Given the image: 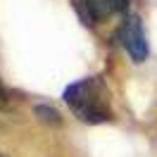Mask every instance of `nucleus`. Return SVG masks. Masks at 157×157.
Listing matches in <instances>:
<instances>
[{
    "label": "nucleus",
    "instance_id": "obj_2",
    "mask_svg": "<svg viewBox=\"0 0 157 157\" xmlns=\"http://www.w3.org/2000/svg\"><path fill=\"white\" fill-rule=\"evenodd\" d=\"M121 45L126 50L133 62H145L147 59V36H145V29H143V21L138 14H126L121 26L117 31Z\"/></svg>",
    "mask_w": 157,
    "mask_h": 157
},
{
    "label": "nucleus",
    "instance_id": "obj_5",
    "mask_svg": "<svg viewBox=\"0 0 157 157\" xmlns=\"http://www.w3.org/2000/svg\"><path fill=\"white\" fill-rule=\"evenodd\" d=\"M0 157H5V155H2V152H0Z\"/></svg>",
    "mask_w": 157,
    "mask_h": 157
},
{
    "label": "nucleus",
    "instance_id": "obj_4",
    "mask_svg": "<svg viewBox=\"0 0 157 157\" xmlns=\"http://www.w3.org/2000/svg\"><path fill=\"white\" fill-rule=\"evenodd\" d=\"M33 112H36V117H38L45 126H55V128L62 126V114H59L52 105H36Z\"/></svg>",
    "mask_w": 157,
    "mask_h": 157
},
{
    "label": "nucleus",
    "instance_id": "obj_3",
    "mask_svg": "<svg viewBox=\"0 0 157 157\" xmlns=\"http://www.w3.org/2000/svg\"><path fill=\"white\" fill-rule=\"evenodd\" d=\"M83 24H98L112 14H119L128 7V0H78L76 2Z\"/></svg>",
    "mask_w": 157,
    "mask_h": 157
},
{
    "label": "nucleus",
    "instance_id": "obj_1",
    "mask_svg": "<svg viewBox=\"0 0 157 157\" xmlns=\"http://www.w3.org/2000/svg\"><path fill=\"white\" fill-rule=\"evenodd\" d=\"M64 102L86 124H102L114 117L112 102H109V88L100 76H86L71 83L64 90Z\"/></svg>",
    "mask_w": 157,
    "mask_h": 157
}]
</instances>
